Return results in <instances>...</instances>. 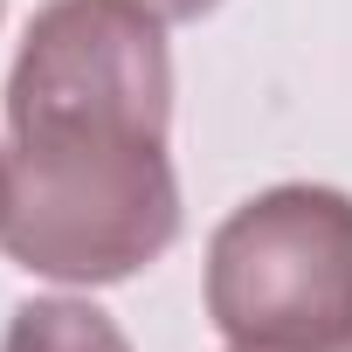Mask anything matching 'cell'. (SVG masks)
<instances>
[{
    "label": "cell",
    "instance_id": "6da1fadb",
    "mask_svg": "<svg viewBox=\"0 0 352 352\" xmlns=\"http://www.w3.org/2000/svg\"><path fill=\"white\" fill-rule=\"evenodd\" d=\"M166 21L131 0H49L8 69L0 256L104 290L180 242Z\"/></svg>",
    "mask_w": 352,
    "mask_h": 352
},
{
    "label": "cell",
    "instance_id": "7a4b0ae2",
    "mask_svg": "<svg viewBox=\"0 0 352 352\" xmlns=\"http://www.w3.org/2000/svg\"><path fill=\"white\" fill-rule=\"evenodd\" d=\"M208 318L235 352H324L352 338V194L270 187L208 242Z\"/></svg>",
    "mask_w": 352,
    "mask_h": 352
},
{
    "label": "cell",
    "instance_id": "3957f363",
    "mask_svg": "<svg viewBox=\"0 0 352 352\" xmlns=\"http://www.w3.org/2000/svg\"><path fill=\"white\" fill-rule=\"evenodd\" d=\"M0 352H131V338L90 297H28L8 318Z\"/></svg>",
    "mask_w": 352,
    "mask_h": 352
},
{
    "label": "cell",
    "instance_id": "277c9868",
    "mask_svg": "<svg viewBox=\"0 0 352 352\" xmlns=\"http://www.w3.org/2000/svg\"><path fill=\"white\" fill-rule=\"evenodd\" d=\"M131 8H145L152 21H166V28H173V21H201V14H214L221 0H131Z\"/></svg>",
    "mask_w": 352,
    "mask_h": 352
},
{
    "label": "cell",
    "instance_id": "5b68a950",
    "mask_svg": "<svg viewBox=\"0 0 352 352\" xmlns=\"http://www.w3.org/2000/svg\"><path fill=\"white\" fill-rule=\"evenodd\" d=\"M0 214H8V152H0Z\"/></svg>",
    "mask_w": 352,
    "mask_h": 352
},
{
    "label": "cell",
    "instance_id": "8992f818",
    "mask_svg": "<svg viewBox=\"0 0 352 352\" xmlns=\"http://www.w3.org/2000/svg\"><path fill=\"white\" fill-rule=\"evenodd\" d=\"M228 352H235V345H228ZM324 352H352V338H345V345H324Z\"/></svg>",
    "mask_w": 352,
    "mask_h": 352
},
{
    "label": "cell",
    "instance_id": "52a82bcc",
    "mask_svg": "<svg viewBox=\"0 0 352 352\" xmlns=\"http://www.w3.org/2000/svg\"><path fill=\"white\" fill-rule=\"evenodd\" d=\"M0 14H8V0H0Z\"/></svg>",
    "mask_w": 352,
    "mask_h": 352
}]
</instances>
